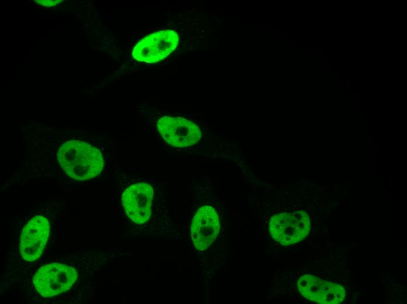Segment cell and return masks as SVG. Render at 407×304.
I'll return each instance as SVG.
<instances>
[{"label":"cell","instance_id":"cell-5","mask_svg":"<svg viewBox=\"0 0 407 304\" xmlns=\"http://www.w3.org/2000/svg\"><path fill=\"white\" fill-rule=\"evenodd\" d=\"M157 125L163 139L172 146H192L201 137V131L195 123L180 117H163Z\"/></svg>","mask_w":407,"mask_h":304},{"label":"cell","instance_id":"cell-19","mask_svg":"<svg viewBox=\"0 0 407 304\" xmlns=\"http://www.w3.org/2000/svg\"><path fill=\"white\" fill-rule=\"evenodd\" d=\"M355 91H356V90H355V89H354V90L352 89V93H355Z\"/></svg>","mask_w":407,"mask_h":304},{"label":"cell","instance_id":"cell-3","mask_svg":"<svg viewBox=\"0 0 407 304\" xmlns=\"http://www.w3.org/2000/svg\"><path fill=\"white\" fill-rule=\"evenodd\" d=\"M270 233L280 244L288 246L302 241L310 231V219L304 212H283L270 221Z\"/></svg>","mask_w":407,"mask_h":304},{"label":"cell","instance_id":"cell-4","mask_svg":"<svg viewBox=\"0 0 407 304\" xmlns=\"http://www.w3.org/2000/svg\"><path fill=\"white\" fill-rule=\"evenodd\" d=\"M179 42L177 32L161 31L142 39L134 48V59L147 63H155L165 59L176 49Z\"/></svg>","mask_w":407,"mask_h":304},{"label":"cell","instance_id":"cell-2","mask_svg":"<svg viewBox=\"0 0 407 304\" xmlns=\"http://www.w3.org/2000/svg\"><path fill=\"white\" fill-rule=\"evenodd\" d=\"M78 277L73 268L60 263H51L40 268L33 283L36 291L43 297H52L71 289Z\"/></svg>","mask_w":407,"mask_h":304},{"label":"cell","instance_id":"cell-8","mask_svg":"<svg viewBox=\"0 0 407 304\" xmlns=\"http://www.w3.org/2000/svg\"><path fill=\"white\" fill-rule=\"evenodd\" d=\"M153 189L146 183H138L129 187L122 195L125 211L133 222L144 223L151 215Z\"/></svg>","mask_w":407,"mask_h":304},{"label":"cell","instance_id":"cell-7","mask_svg":"<svg viewBox=\"0 0 407 304\" xmlns=\"http://www.w3.org/2000/svg\"><path fill=\"white\" fill-rule=\"evenodd\" d=\"M299 291L305 298L319 304H339L346 291L340 285L321 280L312 275L302 276L297 283Z\"/></svg>","mask_w":407,"mask_h":304},{"label":"cell","instance_id":"cell-9","mask_svg":"<svg viewBox=\"0 0 407 304\" xmlns=\"http://www.w3.org/2000/svg\"><path fill=\"white\" fill-rule=\"evenodd\" d=\"M220 225L215 210L211 207L200 208L193 218L192 238L195 248L200 251L207 249L215 241Z\"/></svg>","mask_w":407,"mask_h":304},{"label":"cell","instance_id":"cell-12","mask_svg":"<svg viewBox=\"0 0 407 304\" xmlns=\"http://www.w3.org/2000/svg\"><path fill=\"white\" fill-rule=\"evenodd\" d=\"M337 76V84H342V72L339 73Z\"/></svg>","mask_w":407,"mask_h":304},{"label":"cell","instance_id":"cell-1","mask_svg":"<svg viewBox=\"0 0 407 304\" xmlns=\"http://www.w3.org/2000/svg\"><path fill=\"white\" fill-rule=\"evenodd\" d=\"M58 159L66 173L79 181L96 177L104 166L100 150L79 140H70L62 145L58 151Z\"/></svg>","mask_w":407,"mask_h":304},{"label":"cell","instance_id":"cell-16","mask_svg":"<svg viewBox=\"0 0 407 304\" xmlns=\"http://www.w3.org/2000/svg\"><path fill=\"white\" fill-rule=\"evenodd\" d=\"M319 57H320V58H321V59L323 61H328V56H323H323H319Z\"/></svg>","mask_w":407,"mask_h":304},{"label":"cell","instance_id":"cell-10","mask_svg":"<svg viewBox=\"0 0 407 304\" xmlns=\"http://www.w3.org/2000/svg\"><path fill=\"white\" fill-rule=\"evenodd\" d=\"M61 1V0H56V1H49V0H36V2H37V3L40 4L46 7H52L57 5L58 4L60 3Z\"/></svg>","mask_w":407,"mask_h":304},{"label":"cell","instance_id":"cell-15","mask_svg":"<svg viewBox=\"0 0 407 304\" xmlns=\"http://www.w3.org/2000/svg\"><path fill=\"white\" fill-rule=\"evenodd\" d=\"M346 88H350L351 86V80H346Z\"/></svg>","mask_w":407,"mask_h":304},{"label":"cell","instance_id":"cell-14","mask_svg":"<svg viewBox=\"0 0 407 304\" xmlns=\"http://www.w3.org/2000/svg\"><path fill=\"white\" fill-rule=\"evenodd\" d=\"M318 53H319V56H323V47H319L318 48Z\"/></svg>","mask_w":407,"mask_h":304},{"label":"cell","instance_id":"cell-17","mask_svg":"<svg viewBox=\"0 0 407 304\" xmlns=\"http://www.w3.org/2000/svg\"><path fill=\"white\" fill-rule=\"evenodd\" d=\"M318 59H318V65L319 66H322L323 65V61L321 59V58L319 56H318Z\"/></svg>","mask_w":407,"mask_h":304},{"label":"cell","instance_id":"cell-13","mask_svg":"<svg viewBox=\"0 0 407 304\" xmlns=\"http://www.w3.org/2000/svg\"><path fill=\"white\" fill-rule=\"evenodd\" d=\"M341 72H342V70H332L330 73H328V75H336L339 73H341Z\"/></svg>","mask_w":407,"mask_h":304},{"label":"cell","instance_id":"cell-6","mask_svg":"<svg viewBox=\"0 0 407 304\" xmlns=\"http://www.w3.org/2000/svg\"><path fill=\"white\" fill-rule=\"evenodd\" d=\"M48 219L36 216L25 226L20 239V252L24 260L35 261L42 255L50 233Z\"/></svg>","mask_w":407,"mask_h":304},{"label":"cell","instance_id":"cell-11","mask_svg":"<svg viewBox=\"0 0 407 304\" xmlns=\"http://www.w3.org/2000/svg\"><path fill=\"white\" fill-rule=\"evenodd\" d=\"M328 63V74L330 73L333 69H332V61H327Z\"/></svg>","mask_w":407,"mask_h":304},{"label":"cell","instance_id":"cell-18","mask_svg":"<svg viewBox=\"0 0 407 304\" xmlns=\"http://www.w3.org/2000/svg\"><path fill=\"white\" fill-rule=\"evenodd\" d=\"M313 46H316V47H318V42H315V43H313Z\"/></svg>","mask_w":407,"mask_h":304}]
</instances>
